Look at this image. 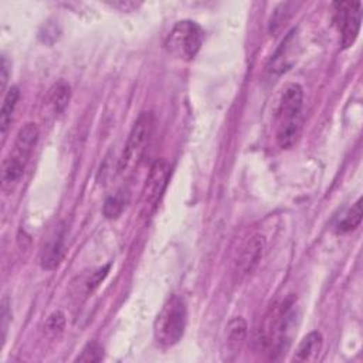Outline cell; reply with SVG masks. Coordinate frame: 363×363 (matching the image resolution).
Instances as JSON below:
<instances>
[{"label":"cell","instance_id":"obj_17","mask_svg":"<svg viewBox=\"0 0 363 363\" xmlns=\"http://www.w3.org/2000/svg\"><path fill=\"white\" fill-rule=\"evenodd\" d=\"M125 206H127V199L124 192H118L105 200L102 213L107 219H116L124 212Z\"/></svg>","mask_w":363,"mask_h":363},{"label":"cell","instance_id":"obj_3","mask_svg":"<svg viewBox=\"0 0 363 363\" xmlns=\"http://www.w3.org/2000/svg\"><path fill=\"white\" fill-rule=\"evenodd\" d=\"M187 324V307L182 297L172 295L157 314L153 325L156 342L162 348H172L185 335Z\"/></svg>","mask_w":363,"mask_h":363},{"label":"cell","instance_id":"obj_6","mask_svg":"<svg viewBox=\"0 0 363 363\" xmlns=\"http://www.w3.org/2000/svg\"><path fill=\"white\" fill-rule=\"evenodd\" d=\"M203 29L196 22H178L167 40V49L176 59L189 61L193 60L203 45Z\"/></svg>","mask_w":363,"mask_h":363},{"label":"cell","instance_id":"obj_2","mask_svg":"<svg viewBox=\"0 0 363 363\" xmlns=\"http://www.w3.org/2000/svg\"><path fill=\"white\" fill-rule=\"evenodd\" d=\"M304 90L300 84H290L281 95L277 111L275 139L281 149H290L298 139L302 121Z\"/></svg>","mask_w":363,"mask_h":363},{"label":"cell","instance_id":"obj_24","mask_svg":"<svg viewBox=\"0 0 363 363\" xmlns=\"http://www.w3.org/2000/svg\"><path fill=\"white\" fill-rule=\"evenodd\" d=\"M0 71H2V90H5L6 84H8V77H9V64H8L6 56L2 57V68H0Z\"/></svg>","mask_w":363,"mask_h":363},{"label":"cell","instance_id":"obj_10","mask_svg":"<svg viewBox=\"0 0 363 363\" xmlns=\"http://www.w3.org/2000/svg\"><path fill=\"white\" fill-rule=\"evenodd\" d=\"M65 253H67L65 227L61 226L59 230H56V233L47 241V245L45 246V249L42 252V258H40V263H42V267L45 270L53 271V270L59 268V265L63 263Z\"/></svg>","mask_w":363,"mask_h":363},{"label":"cell","instance_id":"obj_13","mask_svg":"<svg viewBox=\"0 0 363 363\" xmlns=\"http://www.w3.org/2000/svg\"><path fill=\"white\" fill-rule=\"evenodd\" d=\"M246 338H247V322L241 316L231 319L229 322L227 331H226L227 348L230 350H233V353H237V350H240L241 345L245 343Z\"/></svg>","mask_w":363,"mask_h":363},{"label":"cell","instance_id":"obj_5","mask_svg":"<svg viewBox=\"0 0 363 363\" xmlns=\"http://www.w3.org/2000/svg\"><path fill=\"white\" fill-rule=\"evenodd\" d=\"M152 132H153V115L149 111H144L138 115L137 121L134 123L124 152L119 157L118 171L121 173L134 172V169L138 168L148 149Z\"/></svg>","mask_w":363,"mask_h":363},{"label":"cell","instance_id":"obj_20","mask_svg":"<svg viewBox=\"0 0 363 363\" xmlns=\"http://www.w3.org/2000/svg\"><path fill=\"white\" fill-rule=\"evenodd\" d=\"M109 268H111V264H107V265L98 268L97 271H94V272L86 279V282H84V293H86V295L93 294V293L101 286V282L107 278V275H108V272H109Z\"/></svg>","mask_w":363,"mask_h":363},{"label":"cell","instance_id":"obj_21","mask_svg":"<svg viewBox=\"0 0 363 363\" xmlns=\"http://www.w3.org/2000/svg\"><path fill=\"white\" fill-rule=\"evenodd\" d=\"M290 6H291V3H286V5H281V8L275 10V13L270 22L271 33H277L282 27V24H286V22L290 19V16H291V10H288Z\"/></svg>","mask_w":363,"mask_h":363},{"label":"cell","instance_id":"obj_23","mask_svg":"<svg viewBox=\"0 0 363 363\" xmlns=\"http://www.w3.org/2000/svg\"><path fill=\"white\" fill-rule=\"evenodd\" d=\"M108 5L115 9H119L121 12H135L141 6V3L132 2V0H119V2H112Z\"/></svg>","mask_w":363,"mask_h":363},{"label":"cell","instance_id":"obj_12","mask_svg":"<svg viewBox=\"0 0 363 363\" xmlns=\"http://www.w3.org/2000/svg\"><path fill=\"white\" fill-rule=\"evenodd\" d=\"M322 350V335L316 331L308 334L298 345L294 360L295 362H312L316 360Z\"/></svg>","mask_w":363,"mask_h":363},{"label":"cell","instance_id":"obj_18","mask_svg":"<svg viewBox=\"0 0 363 363\" xmlns=\"http://www.w3.org/2000/svg\"><path fill=\"white\" fill-rule=\"evenodd\" d=\"M65 330V315L61 311L53 312L45 325V334L50 339H59Z\"/></svg>","mask_w":363,"mask_h":363},{"label":"cell","instance_id":"obj_9","mask_svg":"<svg viewBox=\"0 0 363 363\" xmlns=\"http://www.w3.org/2000/svg\"><path fill=\"white\" fill-rule=\"evenodd\" d=\"M265 252V238L261 234H254L250 237L245 246L241 247L238 257L234 264V277L237 281L249 277L263 260Z\"/></svg>","mask_w":363,"mask_h":363},{"label":"cell","instance_id":"obj_19","mask_svg":"<svg viewBox=\"0 0 363 363\" xmlns=\"http://www.w3.org/2000/svg\"><path fill=\"white\" fill-rule=\"evenodd\" d=\"M102 357H104V348L98 342H90L84 346L82 355H79L75 360L83 363H95V362H101Z\"/></svg>","mask_w":363,"mask_h":363},{"label":"cell","instance_id":"obj_16","mask_svg":"<svg viewBox=\"0 0 363 363\" xmlns=\"http://www.w3.org/2000/svg\"><path fill=\"white\" fill-rule=\"evenodd\" d=\"M362 222V200L359 199L356 203L348 210V213L338 222L337 224V233L338 234H345L356 227H359Z\"/></svg>","mask_w":363,"mask_h":363},{"label":"cell","instance_id":"obj_15","mask_svg":"<svg viewBox=\"0 0 363 363\" xmlns=\"http://www.w3.org/2000/svg\"><path fill=\"white\" fill-rule=\"evenodd\" d=\"M70 98H71V90L65 82H59L50 88L49 101L57 114L63 112L67 108Z\"/></svg>","mask_w":363,"mask_h":363},{"label":"cell","instance_id":"obj_11","mask_svg":"<svg viewBox=\"0 0 363 363\" xmlns=\"http://www.w3.org/2000/svg\"><path fill=\"white\" fill-rule=\"evenodd\" d=\"M294 53H295V30L286 37V40L281 43L277 53L272 56L268 64V71L272 74H282L284 71H287L294 63V59L290 57L294 56Z\"/></svg>","mask_w":363,"mask_h":363},{"label":"cell","instance_id":"obj_1","mask_svg":"<svg viewBox=\"0 0 363 363\" xmlns=\"http://www.w3.org/2000/svg\"><path fill=\"white\" fill-rule=\"evenodd\" d=\"M295 301L293 295L287 297L284 301L275 304L264 319L261 343L272 360L286 353L291 345V335L297 319Z\"/></svg>","mask_w":363,"mask_h":363},{"label":"cell","instance_id":"obj_4","mask_svg":"<svg viewBox=\"0 0 363 363\" xmlns=\"http://www.w3.org/2000/svg\"><path fill=\"white\" fill-rule=\"evenodd\" d=\"M38 141V128L33 123H27L17 132L13 149L5 159L2 168L3 187L15 186L24 173L26 165Z\"/></svg>","mask_w":363,"mask_h":363},{"label":"cell","instance_id":"obj_14","mask_svg":"<svg viewBox=\"0 0 363 363\" xmlns=\"http://www.w3.org/2000/svg\"><path fill=\"white\" fill-rule=\"evenodd\" d=\"M19 98H20L19 87H16V86L10 87V90L8 91V94L5 97L2 112H0V128H2L3 135L8 132L10 124H12V119H13Z\"/></svg>","mask_w":363,"mask_h":363},{"label":"cell","instance_id":"obj_7","mask_svg":"<svg viewBox=\"0 0 363 363\" xmlns=\"http://www.w3.org/2000/svg\"><path fill=\"white\" fill-rule=\"evenodd\" d=\"M334 20L341 33V43L345 49L356 42L362 23L360 2H337L334 3Z\"/></svg>","mask_w":363,"mask_h":363},{"label":"cell","instance_id":"obj_8","mask_svg":"<svg viewBox=\"0 0 363 363\" xmlns=\"http://www.w3.org/2000/svg\"><path fill=\"white\" fill-rule=\"evenodd\" d=\"M171 176V167L167 160H156L150 167L149 175L146 178L144 190H142V206L146 213H150L159 205L160 199L167 190Z\"/></svg>","mask_w":363,"mask_h":363},{"label":"cell","instance_id":"obj_22","mask_svg":"<svg viewBox=\"0 0 363 363\" xmlns=\"http://www.w3.org/2000/svg\"><path fill=\"white\" fill-rule=\"evenodd\" d=\"M12 319V312H10V304L9 300L5 297L2 301V341L5 342L6 339V334H8V328H9V322Z\"/></svg>","mask_w":363,"mask_h":363}]
</instances>
